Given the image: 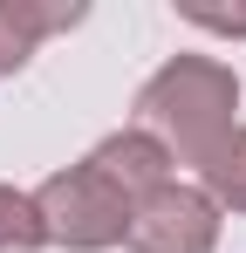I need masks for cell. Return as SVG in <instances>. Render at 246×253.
I'll return each mask as SVG.
<instances>
[{
  "label": "cell",
  "mask_w": 246,
  "mask_h": 253,
  "mask_svg": "<svg viewBox=\"0 0 246 253\" xmlns=\"http://www.w3.org/2000/svg\"><path fill=\"white\" fill-rule=\"evenodd\" d=\"M137 130L158 137L171 165L199 171L233 130H240V76L219 55H171L137 89Z\"/></svg>",
  "instance_id": "obj_1"
},
{
  "label": "cell",
  "mask_w": 246,
  "mask_h": 253,
  "mask_svg": "<svg viewBox=\"0 0 246 253\" xmlns=\"http://www.w3.org/2000/svg\"><path fill=\"white\" fill-rule=\"evenodd\" d=\"M35 212H41L48 247H69V253L123 247V233H130V199H123V192L89 165V158L69 165V171H55V178H41Z\"/></svg>",
  "instance_id": "obj_2"
},
{
  "label": "cell",
  "mask_w": 246,
  "mask_h": 253,
  "mask_svg": "<svg viewBox=\"0 0 246 253\" xmlns=\"http://www.w3.org/2000/svg\"><path fill=\"white\" fill-rule=\"evenodd\" d=\"M130 253H212L219 247V206L205 199L199 185L185 178H164L158 192H144L130 206Z\"/></svg>",
  "instance_id": "obj_3"
},
{
  "label": "cell",
  "mask_w": 246,
  "mask_h": 253,
  "mask_svg": "<svg viewBox=\"0 0 246 253\" xmlns=\"http://www.w3.org/2000/svg\"><path fill=\"white\" fill-rule=\"evenodd\" d=\"M89 165L103 171V178L117 185L123 199H130V206H137L144 192H158L164 178H171V158H164V144H158V137H144L137 124H130V130H110V137L89 151Z\"/></svg>",
  "instance_id": "obj_4"
},
{
  "label": "cell",
  "mask_w": 246,
  "mask_h": 253,
  "mask_svg": "<svg viewBox=\"0 0 246 253\" xmlns=\"http://www.w3.org/2000/svg\"><path fill=\"white\" fill-rule=\"evenodd\" d=\"M199 192H205L219 212H246V124L199 165Z\"/></svg>",
  "instance_id": "obj_5"
},
{
  "label": "cell",
  "mask_w": 246,
  "mask_h": 253,
  "mask_svg": "<svg viewBox=\"0 0 246 253\" xmlns=\"http://www.w3.org/2000/svg\"><path fill=\"white\" fill-rule=\"evenodd\" d=\"M41 247H48V233H41L35 192L0 185V253H41Z\"/></svg>",
  "instance_id": "obj_6"
},
{
  "label": "cell",
  "mask_w": 246,
  "mask_h": 253,
  "mask_svg": "<svg viewBox=\"0 0 246 253\" xmlns=\"http://www.w3.org/2000/svg\"><path fill=\"white\" fill-rule=\"evenodd\" d=\"M35 28L21 21V0H0V76H21L28 55H35Z\"/></svg>",
  "instance_id": "obj_7"
},
{
  "label": "cell",
  "mask_w": 246,
  "mask_h": 253,
  "mask_svg": "<svg viewBox=\"0 0 246 253\" xmlns=\"http://www.w3.org/2000/svg\"><path fill=\"white\" fill-rule=\"evenodd\" d=\"M185 21H192V28H205V35H246V7H233V14H212V7H185Z\"/></svg>",
  "instance_id": "obj_8"
}]
</instances>
